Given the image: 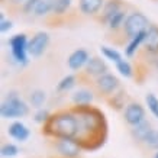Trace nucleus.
Wrapping results in <instances>:
<instances>
[{
    "label": "nucleus",
    "instance_id": "1",
    "mask_svg": "<svg viewBox=\"0 0 158 158\" xmlns=\"http://www.w3.org/2000/svg\"><path fill=\"white\" fill-rule=\"evenodd\" d=\"M73 113L78 122L76 141L86 151H96L106 144L107 120L105 113L94 106H74Z\"/></svg>",
    "mask_w": 158,
    "mask_h": 158
},
{
    "label": "nucleus",
    "instance_id": "2",
    "mask_svg": "<svg viewBox=\"0 0 158 158\" xmlns=\"http://www.w3.org/2000/svg\"><path fill=\"white\" fill-rule=\"evenodd\" d=\"M77 132L78 122L71 109L52 113L42 128V134L54 139H76Z\"/></svg>",
    "mask_w": 158,
    "mask_h": 158
},
{
    "label": "nucleus",
    "instance_id": "3",
    "mask_svg": "<svg viewBox=\"0 0 158 158\" xmlns=\"http://www.w3.org/2000/svg\"><path fill=\"white\" fill-rule=\"evenodd\" d=\"M29 113V106L26 102H23L16 93H9L2 106H0V115L3 119H16L23 118Z\"/></svg>",
    "mask_w": 158,
    "mask_h": 158
},
{
    "label": "nucleus",
    "instance_id": "4",
    "mask_svg": "<svg viewBox=\"0 0 158 158\" xmlns=\"http://www.w3.org/2000/svg\"><path fill=\"white\" fill-rule=\"evenodd\" d=\"M149 26H151L149 20L144 13H141V12H132V13L128 15V18L125 20L123 31H125V34H126V36L129 39H132L135 36H138L139 34H142V32H147Z\"/></svg>",
    "mask_w": 158,
    "mask_h": 158
},
{
    "label": "nucleus",
    "instance_id": "5",
    "mask_svg": "<svg viewBox=\"0 0 158 158\" xmlns=\"http://www.w3.org/2000/svg\"><path fill=\"white\" fill-rule=\"evenodd\" d=\"M28 44H29V41L25 34H16L9 39V47H10L12 57H13L15 61L18 62L19 65H22V67L28 65V62H29Z\"/></svg>",
    "mask_w": 158,
    "mask_h": 158
},
{
    "label": "nucleus",
    "instance_id": "6",
    "mask_svg": "<svg viewBox=\"0 0 158 158\" xmlns=\"http://www.w3.org/2000/svg\"><path fill=\"white\" fill-rule=\"evenodd\" d=\"M123 119L129 125L131 128H134L136 125L145 120V109L144 106L138 102H131L125 106L123 109Z\"/></svg>",
    "mask_w": 158,
    "mask_h": 158
},
{
    "label": "nucleus",
    "instance_id": "7",
    "mask_svg": "<svg viewBox=\"0 0 158 158\" xmlns=\"http://www.w3.org/2000/svg\"><path fill=\"white\" fill-rule=\"evenodd\" d=\"M55 151L62 158H78L81 154V147L76 139H55Z\"/></svg>",
    "mask_w": 158,
    "mask_h": 158
},
{
    "label": "nucleus",
    "instance_id": "8",
    "mask_svg": "<svg viewBox=\"0 0 158 158\" xmlns=\"http://www.w3.org/2000/svg\"><path fill=\"white\" fill-rule=\"evenodd\" d=\"M49 44V35L47 32H36V34L32 36V39H29V44H28V52L31 57L34 58H38L41 57L45 49L48 47Z\"/></svg>",
    "mask_w": 158,
    "mask_h": 158
},
{
    "label": "nucleus",
    "instance_id": "9",
    "mask_svg": "<svg viewBox=\"0 0 158 158\" xmlns=\"http://www.w3.org/2000/svg\"><path fill=\"white\" fill-rule=\"evenodd\" d=\"M96 86L100 93H103L106 96H112L119 89V80H118L116 76L110 74V73H106V74L96 78Z\"/></svg>",
    "mask_w": 158,
    "mask_h": 158
},
{
    "label": "nucleus",
    "instance_id": "10",
    "mask_svg": "<svg viewBox=\"0 0 158 158\" xmlns=\"http://www.w3.org/2000/svg\"><path fill=\"white\" fill-rule=\"evenodd\" d=\"M90 60V55L87 52L86 49L83 48H78L76 51H73L70 54V57H68V68L73 70V71H78V70H81L83 67H86L87 62Z\"/></svg>",
    "mask_w": 158,
    "mask_h": 158
},
{
    "label": "nucleus",
    "instance_id": "11",
    "mask_svg": "<svg viewBox=\"0 0 158 158\" xmlns=\"http://www.w3.org/2000/svg\"><path fill=\"white\" fill-rule=\"evenodd\" d=\"M7 134H9L13 139H16V141L25 142V141H28V138L31 136V131H29V128L23 123V122L15 120V122H12V123L9 125Z\"/></svg>",
    "mask_w": 158,
    "mask_h": 158
},
{
    "label": "nucleus",
    "instance_id": "12",
    "mask_svg": "<svg viewBox=\"0 0 158 158\" xmlns=\"http://www.w3.org/2000/svg\"><path fill=\"white\" fill-rule=\"evenodd\" d=\"M106 5V0H78V9L83 15L93 16L103 10Z\"/></svg>",
    "mask_w": 158,
    "mask_h": 158
},
{
    "label": "nucleus",
    "instance_id": "13",
    "mask_svg": "<svg viewBox=\"0 0 158 158\" xmlns=\"http://www.w3.org/2000/svg\"><path fill=\"white\" fill-rule=\"evenodd\" d=\"M86 73L89 76H94L97 78V77H100L107 73V65H106V62L102 58L90 57V60H89L86 65Z\"/></svg>",
    "mask_w": 158,
    "mask_h": 158
},
{
    "label": "nucleus",
    "instance_id": "14",
    "mask_svg": "<svg viewBox=\"0 0 158 158\" xmlns=\"http://www.w3.org/2000/svg\"><path fill=\"white\" fill-rule=\"evenodd\" d=\"M144 45L149 54H158V26L151 25L148 28Z\"/></svg>",
    "mask_w": 158,
    "mask_h": 158
},
{
    "label": "nucleus",
    "instance_id": "15",
    "mask_svg": "<svg viewBox=\"0 0 158 158\" xmlns=\"http://www.w3.org/2000/svg\"><path fill=\"white\" fill-rule=\"evenodd\" d=\"M151 131H152V126H151V123H149L148 120L145 119L144 122H141L139 125L131 128V135H132V138H134L135 141H138V142L142 144Z\"/></svg>",
    "mask_w": 158,
    "mask_h": 158
},
{
    "label": "nucleus",
    "instance_id": "16",
    "mask_svg": "<svg viewBox=\"0 0 158 158\" xmlns=\"http://www.w3.org/2000/svg\"><path fill=\"white\" fill-rule=\"evenodd\" d=\"M93 99H94L93 93L87 89H78L71 96V100L76 106H89L93 102Z\"/></svg>",
    "mask_w": 158,
    "mask_h": 158
},
{
    "label": "nucleus",
    "instance_id": "17",
    "mask_svg": "<svg viewBox=\"0 0 158 158\" xmlns=\"http://www.w3.org/2000/svg\"><path fill=\"white\" fill-rule=\"evenodd\" d=\"M120 7H122V2L120 0H106V5L105 7H103V10H102V19H103V22H109V19L112 18V16H115L116 13H119Z\"/></svg>",
    "mask_w": 158,
    "mask_h": 158
},
{
    "label": "nucleus",
    "instance_id": "18",
    "mask_svg": "<svg viewBox=\"0 0 158 158\" xmlns=\"http://www.w3.org/2000/svg\"><path fill=\"white\" fill-rule=\"evenodd\" d=\"M145 36H147V32H142V34H139L138 36H135L129 41V44L126 45V48H125V54H126V57H134L138 48L141 47V44L145 42Z\"/></svg>",
    "mask_w": 158,
    "mask_h": 158
},
{
    "label": "nucleus",
    "instance_id": "19",
    "mask_svg": "<svg viewBox=\"0 0 158 158\" xmlns=\"http://www.w3.org/2000/svg\"><path fill=\"white\" fill-rule=\"evenodd\" d=\"M55 2L57 0H41L36 7L34 10L35 16H45L47 13H49L51 10L54 12V7H55Z\"/></svg>",
    "mask_w": 158,
    "mask_h": 158
},
{
    "label": "nucleus",
    "instance_id": "20",
    "mask_svg": "<svg viewBox=\"0 0 158 158\" xmlns=\"http://www.w3.org/2000/svg\"><path fill=\"white\" fill-rule=\"evenodd\" d=\"M45 102H47V93L44 90H34L29 94V103L36 109H42Z\"/></svg>",
    "mask_w": 158,
    "mask_h": 158
},
{
    "label": "nucleus",
    "instance_id": "21",
    "mask_svg": "<svg viewBox=\"0 0 158 158\" xmlns=\"http://www.w3.org/2000/svg\"><path fill=\"white\" fill-rule=\"evenodd\" d=\"M126 18H128L126 12L120 10L119 13H116L115 16H112V18H110L109 22H107V26H109V29H112V31H118L120 26H123V25H125Z\"/></svg>",
    "mask_w": 158,
    "mask_h": 158
},
{
    "label": "nucleus",
    "instance_id": "22",
    "mask_svg": "<svg viewBox=\"0 0 158 158\" xmlns=\"http://www.w3.org/2000/svg\"><path fill=\"white\" fill-rule=\"evenodd\" d=\"M76 76L74 74H67L65 77H62L60 83L57 84V90L58 91H68L71 90L73 87L76 86Z\"/></svg>",
    "mask_w": 158,
    "mask_h": 158
},
{
    "label": "nucleus",
    "instance_id": "23",
    "mask_svg": "<svg viewBox=\"0 0 158 158\" xmlns=\"http://www.w3.org/2000/svg\"><path fill=\"white\" fill-rule=\"evenodd\" d=\"M116 70L119 71L120 76L126 77V78H131L134 76V68L129 64V61H126V60H120L119 62H116Z\"/></svg>",
    "mask_w": 158,
    "mask_h": 158
},
{
    "label": "nucleus",
    "instance_id": "24",
    "mask_svg": "<svg viewBox=\"0 0 158 158\" xmlns=\"http://www.w3.org/2000/svg\"><path fill=\"white\" fill-rule=\"evenodd\" d=\"M100 51H102V54L107 58V60L113 61L115 64L122 60V54H120L118 49H115V48H110V47H102Z\"/></svg>",
    "mask_w": 158,
    "mask_h": 158
},
{
    "label": "nucleus",
    "instance_id": "25",
    "mask_svg": "<svg viewBox=\"0 0 158 158\" xmlns=\"http://www.w3.org/2000/svg\"><path fill=\"white\" fill-rule=\"evenodd\" d=\"M145 103L148 106L149 112L158 119V97L155 96L154 93H148V94L145 96Z\"/></svg>",
    "mask_w": 158,
    "mask_h": 158
},
{
    "label": "nucleus",
    "instance_id": "26",
    "mask_svg": "<svg viewBox=\"0 0 158 158\" xmlns=\"http://www.w3.org/2000/svg\"><path fill=\"white\" fill-rule=\"evenodd\" d=\"M142 144H144L147 148L158 151V129H152V131H151Z\"/></svg>",
    "mask_w": 158,
    "mask_h": 158
},
{
    "label": "nucleus",
    "instance_id": "27",
    "mask_svg": "<svg viewBox=\"0 0 158 158\" xmlns=\"http://www.w3.org/2000/svg\"><path fill=\"white\" fill-rule=\"evenodd\" d=\"M0 152H2V157H5V158H15L18 154H19V148H18L15 144L7 142V144H3Z\"/></svg>",
    "mask_w": 158,
    "mask_h": 158
},
{
    "label": "nucleus",
    "instance_id": "28",
    "mask_svg": "<svg viewBox=\"0 0 158 158\" xmlns=\"http://www.w3.org/2000/svg\"><path fill=\"white\" fill-rule=\"evenodd\" d=\"M49 118H51V113H49L47 109H38L36 110V113L34 115L35 122H36V123H42V125L47 123V122L49 120Z\"/></svg>",
    "mask_w": 158,
    "mask_h": 158
},
{
    "label": "nucleus",
    "instance_id": "29",
    "mask_svg": "<svg viewBox=\"0 0 158 158\" xmlns=\"http://www.w3.org/2000/svg\"><path fill=\"white\" fill-rule=\"evenodd\" d=\"M73 0H57L55 2V7H54V13L62 15L68 10V7L71 6Z\"/></svg>",
    "mask_w": 158,
    "mask_h": 158
},
{
    "label": "nucleus",
    "instance_id": "30",
    "mask_svg": "<svg viewBox=\"0 0 158 158\" xmlns=\"http://www.w3.org/2000/svg\"><path fill=\"white\" fill-rule=\"evenodd\" d=\"M41 0H28V2H25L23 3V12L25 13H34L35 7L38 5Z\"/></svg>",
    "mask_w": 158,
    "mask_h": 158
},
{
    "label": "nucleus",
    "instance_id": "31",
    "mask_svg": "<svg viewBox=\"0 0 158 158\" xmlns=\"http://www.w3.org/2000/svg\"><path fill=\"white\" fill-rule=\"evenodd\" d=\"M12 26H13L12 20H9V19L0 20V32H2V34H6V32H9L10 29H12Z\"/></svg>",
    "mask_w": 158,
    "mask_h": 158
},
{
    "label": "nucleus",
    "instance_id": "32",
    "mask_svg": "<svg viewBox=\"0 0 158 158\" xmlns=\"http://www.w3.org/2000/svg\"><path fill=\"white\" fill-rule=\"evenodd\" d=\"M122 94H113V100H110V105H113L116 109H120L122 106H125V102H122Z\"/></svg>",
    "mask_w": 158,
    "mask_h": 158
},
{
    "label": "nucleus",
    "instance_id": "33",
    "mask_svg": "<svg viewBox=\"0 0 158 158\" xmlns=\"http://www.w3.org/2000/svg\"><path fill=\"white\" fill-rule=\"evenodd\" d=\"M152 158H158V151H157V152H155V155H154Z\"/></svg>",
    "mask_w": 158,
    "mask_h": 158
},
{
    "label": "nucleus",
    "instance_id": "34",
    "mask_svg": "<svg viewBox=\"0 0 158 158\" xmlns=\"http://www.w3.org/2000/svg\"><path fill=\"white\" fill-rule=\"evenodd\" d=\"M16 2H23L25 3V2H28V0H16Z\"/></svg>",
    "mask_w": 158,
    "mask_h": 158
},
{
    "label": "nucleus",
    "instance_id": "35",
    "mask_svg": "<svg viewBox=\"0 0 158 158\" xmlns=\"http://www.w3.org/2000/svg\"><path fill=\"white\" fill-rule=\"evenodd\" d=\"M155 65H157V68H158V60H157V61H155Z\"/></svg>",
    "mask_w": 158,
    "mask_h": 158
}]
</instances>
